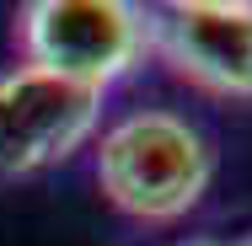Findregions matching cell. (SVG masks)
Wrapping results in <instances>:
<instances>
[{
	"mask_svg": "<svg viewBox=\"0 0 252 246\" xmlns=\"http://www.w3.org/2000/svg\"><path fill=\"white\" fill-rule=\"evenodd\" d=\"M97 182L134 219H177L209 188V150L183 118L134 112L102 139Z\"/></svg>",
	"mask_w": 252,
	"mask_h": 246,
	"instance_id": "6da1fadb",
	"label": "cell"
},
{
	"mask_svg": "<svg viewBox=\"0 0 252 246\" xmlns=\"http://www.w3.org/2000/svg\"><path fill=\"white\" fill-rule=\"evenodd\" d=\"M22 43L32 70L102 91L134 64L145 22L134 5L118 0H38L22 16Z\"/></svg>",
	"mask_w": 252,
	"mask_h": 246,
	"instance_id": "7a4b0ae2",
	"label": "cell"
},
{
	"mask_svg": "<svg viewBox=\"0 0 252 246\" xmlns=\"http://www.w3.org/2000/svg\"><path fill=\"white\" fill-rule=\"evenodd\" d=\"M102 91L16 64L0 75V177H27L64 161L97 129Z\"/></svg>",
	"mask_w": 252,
	"mask_h": 246,
	"instance_id": "3957f363",
	"label": "cell"
},
{
	"mask_svg": "<svg viewBox=\"0 0 252 246\" xmlns=\"http://www.w3.org/2000/svg\"><path fill=\"white\" fill-rule=\"evenodd\" d=\"M177 75L225 97H252V0H183L145 22Z\"/></svg>",
	"mask_w": 252,
	"mask_h": 246,
	"instance_id": "277c9868",
	"label": "cell"
},
{
	"mask_svg": "<svg viewBox=\"0 0 252 246\" xmlns=\"http://www.w3.org/2000/svg\"><path fill=\"white\" fill-rule=\"evenodd\" d=\"M242 246H252V236H247V241H242Z\"/></svg>",
	"mask_w": 252,
	"mask_h": 246,
	"instance_id": "5b68a950",
	"label": "cell"
}]
</instances>
